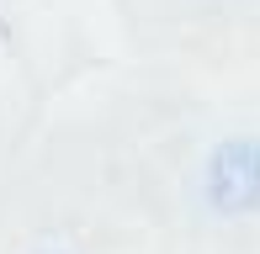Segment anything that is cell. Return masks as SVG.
I'll return each mask as SVG.
<instances>
[{
  "label": "cell",
  "instance_id": "obj_1",
  "mask_svg": "<svg viewBox=\"0 0 260 254\" xmlns=\"http://www.w3.org/2000/svg\"><path fill=\"white\" fill-rule=\"evenodd\" d=\"M255 180H260V154H255Z\"/></svg>",
  "mask_w": 260,
  "mask_h": 254
}]
</instances>
